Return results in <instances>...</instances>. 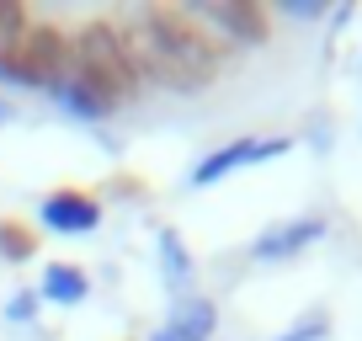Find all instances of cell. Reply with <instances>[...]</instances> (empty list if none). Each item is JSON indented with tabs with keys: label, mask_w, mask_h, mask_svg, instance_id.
Here are the masks:
<instances>
[{
	"label": "cell",
	"mask_w": 362,
	"mask_h": 341,
	"mask_svg": "<svg viewBox=\"0 0 362 341\" xmlns=\"http://www.w3.org/2000/svg\"><path fill=\"white\" fill-rule=\"evenodd\" d=\"M123 48L139 86L155 80L170 91H203L218 75V64L229 59V48L203 22H192L181 6H149L134 27H123Z\"/></svg>",
	"instance_id": "6da1fadb"
},
{
	"label": "cell",
	"mask_w": 362,
	"mask_h": 341,
	"mask_svg": "<svg viewBox=\"0 0 362 341\" xmlns=\"http://www.w3.org/2000/svg\"><path fill=\"white\" fill-rule=\"evenodd\" d=\"M69 80L90 86L112 107H128L139 96V75L128 64V48H123V27L112 22H86L75 37H69Z\"/></svg>",
	"instance_id": "7a4b0ae2"
},
{
	"label": "cell",
	"mask_w": 362,
	"mask_h": 341,
	"mask_svg": "<svg viewBox=\"0 0 362 341\" xmlns=\"http://www.w3.org/2000/svg\"><path fill=\"white\" fill-rule=\"evenodd\" d=\"M69 75V37L48 22H33L16 48L0 54V80L6 86H27V91H54Z\"/></svg>",
	"instance_id": "3957f363"
},
{
	"label": "cell",
	"mask_w": 362,
	"mask_h": 341,
	"mask_svg": "<svg viewBox=\"0 0 362 341\" xmlns=\"http://www.w3.org/2000/svg\"><path fill=\"white\" fill-rule=\"evenodd\" d=\"M187 16L203 22L208 33L229 48V54H235V48L267 43V33H272L267 6H256V0H203V6H187Z\"/></svg>",
	"instance_id": "277c9868"
},
{
	"label": "cell",
	"mask_w": 362,
	"mask_h": 341,
	"mask_svg": "<svg viewBox=\"0 0 362 341\" xmlns=\"http://www.w3.org/2000/svg\"><path fill=\"white\" fill-rule=\"evenodd\" d=\"M293 149V139L288 134H277V139H229V144H218L214 155H203L192 170H187V187H214V182H224L229 170H240V166H261V160H277V155H288Z\"/></svg>",
	"instance_id": "5b68a950"
},
{
	"label": "cell",
	"mask_w": 362,
	"mask_h": 341,
	"mask_svg": "<svg viewBox=\"0 0 362 341\" xmlns=\"http://www.w3.org/2000/svg\"><path fill=\"white\" fill-rule=\"evenodd\" d=\"M325 219L320 214H304V219H283V224H272L256 235V245H250V262L261 267H277V262H293L298 250H309L315 240H325Z\"/></svg>",
	"instance_id": "8992f818"
},
{
	"label": "cell",
	"mask_w": 362,
	"mask_h": 341,
	"mask_svg": "<svg viewBox=\"0 0 362 341\" xmlns=\"http://www.w3.org/2000/svg\"><path fill=\"white\" fill-rule=\"evenodd\" d=\"M37 224L48 235H90V229L102 224V203L90 192H75V187H59L37 203Z\"/></svg>",
	"instance_id": "52a82bcc"
},
{
	"label": "cell",
	"mask_w": 362,
	"mask_h": 341,
	"mask_svg": "<svg viewBox=\"0 0 362 341\" xmlns=\"http://www.w3.org/2000/svg\"><path fill=\"white\" fill-rule=\"evenodd\" d=\"M218 330V304L203 294H181L176 304H170L165 325L149 330V341H214Z\"/></svg>",
	"instance_id": "ba28073f"
},
{
	"label": "cell",
	"mask_w": 362,
	"mask_h": 341,
	"mask_svg": "<svg viewBox=\"0 0 362 341\" xmlns=\"http://www.w3.org/2000/svg\"><path fill=\"white\" fill-rule=\"evenodd\" d=\"M155 256H160V283L170 288V294H187L192 288V277H197V262H192V250H187V240L176 235L170 224H160V235H155Z\"/></svg>",
	"instance_id": "9c48e42d"
},
{
	"label": "cell",
	"mask_w": 362,
	"mask_h": 341,
	"mask_svg": "<svg viewBox=\"0 0 362 341\" xmlns=\"http://www.w3.org/2000/svg\"><path fill=\"white\" fill-rule=\"evenodd\" d=\"M86 294H90V277L80 272L75 262H48V267H43V283H37V299H48V304H64V309H75V304H86Z\"/></svg>",
	"instance_id": "30bf717a"
},
{
	"label": "cell",
	"mask_w": 362,
	"mask_h": 341,
	"mask_svg": "<svg viewBox=\"0 0 362 341\" xmlns=\"http://www.w3.org/2000/svg\"><path fill=\"white\" fill-rule=\"evenodd\" d=\"M48 96H54V102L64 107L69 117H80V123H102V117H112V112H117L112 102H102V96L90 91V86H80V80H69V75L59 80V86H54Z\"/></svg>",
	"instance_id": "8fae6325"
},
{
	"label": "cell",
	"mask_w": 362,
	"mask_h": 341,
	"mask_svg": "<svg viewBox=\"0 0 362 341\" xmlns=\"http://www.w3.org/2000/svg\"><path fill=\"white\" fill-rule=\"evenodd\" d=\"M27 27H33L27 6H16V0H0V54L22 43V37H27Z\"/></svg>",
	"instance_id": "7c38bea8"
},
{
	"label": "cell",
	"mask_w": 362,
	"mask_h": 341,
	"mask_svg": "<svg viewBox=\"0 0 362 341\" xmlns=\"http://www.w3.org/2000/svg\"><path fill=\"white\" fill-rule=\"evenodd\" d=\"M325 336H330V315L325 309H309V315H298L283 336H272V341H325Z\"/></svg>",
	"instance_id": "4fadbf2b"
},
{
	"label": "cell",
	"mask_w": 362,
	"mask_h": 341,
	"mask_svg": "<svg viewBox=\"0 0 362 341\" xmlns=\"http://www.w3.org/2000/svg\"><path fill=\"white\" fill-rule=\"evenodd\" d=\"M0 256L6 262H27L33 256V229H22L16 219H0Z\"/></svg>",
	"instance_id": "5bb4252c"
},
{
	"label": "cell",
	"mask_w": 362,
	"mask_h": 341,
	"mask_svg": "<svg viewBox=\"0 0 362 341\" xmlns=\"http://www.w3.org/2000/svg\"><path fill=\"white\" fill-rule=\"evenodd\" d=\"M37 309H43V299H37V288H16L11 294V304H6V320H37Z\"/></svg>",
	"instance_id": "9a60e30c"
},
{
	"label": "cell",
	"mask_w": 362,
	"mask_h": 341,
	"mask_svg": "<svg viewBox=\"0 0 362 341\" xmlns=\"http://www.w3.org/2000/svg\"><path fill=\"white\" fill-rule=\"evenodd\" d=\"M283 16H293V22H320V16H325V0H283Z\"/></svg>",
	"instance_id": "2e32d148"
},
{
	"label": "cell",
	"mask_w": 362,
	"mask_h": 341,
	"mask_svg": "<svg viewBox=\"0 0 362 341\" xmlns=\"http://www.w3.org/2000/svg\"><path fill=\"white\" fill-rule=\"evenodd\" d=\"M11 117H16V112H11V102H6V96H0V123H11Z\"/></svg>",
	"instance_id": "e0dca14e"
},
{
	"label": "cell",
	"mask_w": 362,
	"mask_h": 341,
	"mask_svg": "<svg viewBox=\"0 0 362 341\" xmlns=\"http://www.w3.org/2000/svg\"><path fill=\"white\" fill-rule=\"evenodd\" d=\"M214 341H218V336H214Z\"/></svg>",
	"instance_id": "ac0fdd59"
}]
</instances>
